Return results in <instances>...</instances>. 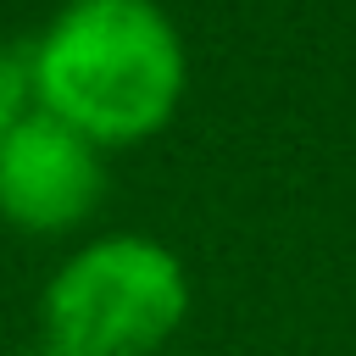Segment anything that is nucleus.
I'll list each match as a JSON object with an SVG mask.
<instances>
[{
    "label": "nucleus",
    "mask_w": 356,
    "mask_h": 356,
    "mask_svg": "<svg viewBox=\"0 0 356 356\" xmlns=\"http://www.w3.org/2000/svg\"><path fill=\"white\" fill-rule=\"evenodd\" d=\"M39 111L95 145L156 134L184 95V39L156 0H67L28 56Z\"/></svg>",
    "instance_id": "f257e3e1"
},
{
    "label": "nucleus",
    "mask_w": 356,
    "mask_h": 356,
    "mask_svg": "<svg viewBox=\"0 0 356 356\" xmlns=\"http://www.w3.org/2000/svg\"><path fill=\"white\" fill-rule=\"evenodd\" d=\"M189 306L178 256L139 234L83 245L44 289V339L56 356H145Z\"/></svg>",
    "instance_id": "f03ea898"
},
{
    "label": "nucleus",
    "mask_w": 356,
    "mask_h": 356,
    "mask_svg": "<svg viewBox=\"0 0 356 356\" xmlns=\"http://www.w3.org/2000/svg\"><path fill=\"white\" fill-rule=\"evenodd\" d=\"M106 195L100 145L50 111H28L0 139V217L28 234L78 228Z\"/></svg>",
    "instance_id": "7ed1b4c3"
},
{
    "label": "nucleus",
    "mask_w": 356,
    "mask_h": 356,
    "mask_svg": "<svg viewBox=\"0 0 356 356\" xmlns=\"http://www.w3.org/2000/svg\"><path fill=\"white\" fill-rule=\"evenodd\" d=\"M28 95H33V78H28V61L17 50L0 44V139L28 117Z\"/></svg>",
    "instance_id": "20e7f679"
},
{
    "label": "nucleus",
    "mask_w": 356,
    "mask_h": 356,
    "mask_svg": "<svg viewBox=\"0 0 356 356\" xmlns=\"http://www.w3.org/2000/svg\"><path fill=\"white\" fill-rule=\"evenodd\" d=\"M33 356H56V350H33Z\"/></svg>",
    "instance_id": "39448f33"
}]
</instances>
